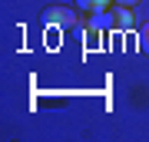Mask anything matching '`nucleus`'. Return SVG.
Masks as SVG:
<instances>
[{
  "mask_svg": "<svg viewBox=\"0 0 149 142\" xmlns=\"http://www.w3.org/2000/svg\"><path fill=\"white\" fill-rule=\"evenodd\" d=\"M43 17H47V23H53V26H73L76 23L73 10H66V7H50Z\"/></svg>",
  "mask_w": 149,
  "mask_h": 142,
  "instance_id": "f257e3e1",
  "label": "nucleus"
},
{
  "mask_svg": "<svg viewBox=\"0 0 149 142\" xmlns=\"http://www.w3.org/2000/svg\"><path fill=\"white\" fill-rule=\"evenodd\" d=\"M106 3H109V0H76L80 10H93V13H103V10H106Z\"/></svg>",
  "mask_w": 149,
  "mask_h": 142,
  "instance_id": "f03ea898",
  "label": "nucleus"
},
{
  "mask_svg": "<svg viewBox=\"0 0 149 142\" xmlns=\"http://www.w3.org/2000/svg\"><path fill=\"white\" fill-rule=\"evenodd\" d=\"M139 50L149 56V23H146V26H139Z\"/></svg>",
  "mask_w": 149,
  "mask_h": 142,
  "instance_id": "7ed1b4c3",
  "label": "nucleus"
},
{
  "mask_svg": "<svg viewBox=\"0 0 149 142\" xmlns=\"http://www.w3.org/2000/svg\"><path fill=\"white\" fill-rule=\"evenodd\" d=\"M113 3H119V7H133V3H139V0H113Z\"/></svg>",
  "mask_w": 149,
  "mask_h": 142,
  "instance_id": "20e7f679",
  "label": "nucleus"
}]
</instances>
